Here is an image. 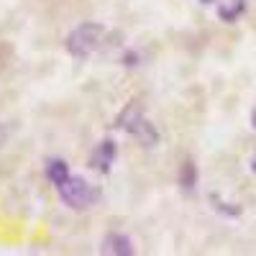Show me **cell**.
<instances>
[{"mask_svg":"<svg viewBox=\"0 0 256 256\" xmlns=\"http://www.w3.org/2000/svg\"><path fill=\"white\" fill-rule=\"evenodd\" d=\"M46 177H49V182H52L54 187H59L64 180L70 177V166L64 164L62 159H49V164H46Z\"/></svg>","mask_w":256,"mask_h":256,"instance_id":"cell-6","label":"cell"},{"mask_svg":"<svg viewBox=\"0 0 256 256\" xmlns=\"http://www.w3.org/2000/svg\"><path fill=\"white\" fill-rule=\"evenodd\" d=\"M113 159H116V144H113V141H102V144L98 146L95 156H92V164L100 169V172H108L110 164H113Z\"/></svg>","mask_w":256,"mask_h":256,"instance_id":"cell-5","label":"cell"},{"mask_svg":"<svg viewBox=\"0 0 256 256\" xmlns=\"http://www.w3.org/2000/svg\"><path fill=\"white\" fill-rule=\"evenodd\" d=\"M118 126L123 128V131L134 134L144 146H154V144L159 141V134H156L154 123H148V120L141 116V108H138V105H128L126 113L118 118Z\"/></svg>","mask_w":256,"mask_h":256,"instance_id":"cell-2","label":"cell"},{"mask_svg":"<svg viewBox=\"0 0 256 256\" xmlns=\"http://www.w3.org/2000/svg\"><path fill=\"white\" fill-rule=\"evenodd\" d=\"M202 3H212V0H202Z\"/></svg>","mask_w":256,"mask_h":256,"instance_id":"cell-11","label":"cell"},{"mask_svg":"<svg viewBox=\"0 0 256 256\" xmlns=\"http://www.w3.org/2000/svg\"><path fill=\"white\" fill-rule=\"evenodd\" d=\"M244 10H246V0H233L230 6H218V13H220V18L226 20V24H233Z\"/></svg>","mask_w":256,"mask_h":256,"instance_id":"cell-8","label":"cell"},{"mask_svg":"<svg viewBox=\"0 0 256 256\" xmlns=\"http://www.w3.org/2000/svg\"><path fill=\"white\" fill-rule=\"evenodd\" d=\"M251 169H254V172H256V156H254V162H251Z\"/></svg>","mask_w":256,"mask_h":256,"instance_id":"cell-10","label":"cell"},{"mask_svg":"<svg viewBox=\"0 0 256 256\" xmlns=\"http://www.w3.org/2000/svg\"><path fill=\"white\" fill-rule=\"evenodd\" d=\"M102 254L128 256V254H134V244H131V238H126L123 233H108L102 241Z\"/></svg>","mask_w":256,"mask_h":256,"instance_id":"cell-4","label":"cell"},{"mask_svg":"<svg viewBox=\"0 0 256 256\" xmlns=\"http://www.w3.org/2000/svg\"><path fill=\"white\" fill-rule=\"evenodd\" d=\"M100 38H102V26H100V24H82V26H77V28L70 34L67 49H70V54H74L77 59H88V56L98 49Z\"/></svg>","mask_w":256,"mask_h":256,"instance_id":"cell-3","label":"cell"},{"mask_svg":"<svg viewBox=\"0 0 256 256\" xmlns=\"http://www.w3.org/2000/svg\"><path fill=\"white\" fill-rule=\"evenodd\" d=\"M180 184H182L184 192H192V190H195V184H198V166L192 164V162H184L182 172H180Z\"/></svg>","mask_w":256,"mask_h":256,"instance_id":"cell-7","label":"cell"},{"mask_svg":"<svg viewBox=\"0 0 256 256\" xmlns=\"http://www.w3.org/2000/svg\"><path fill=\"white\" fill-rule=\"evenodd\" d=\"M251 123H254V128H256V110L251 113Z\"/></svg>","mask_w":256,"mask_h":256,"instance_id":"cell-9","label":"cell"},{"mask_svg":"<svg viewBox=\"0 0 256 256\" xmlns=\"http://www.w3.org/2000/svg\"><path fill=\"white\" fill-rule=\"evenodd\" d=\"M56 192H59L62 202H64V205H70V208H74V210L92 208V205H98L100 198H102V192H100L95 184L84 182L82 177H72V174L56 187Z\"/></svg>","mask_w":256,"mask_h":256,"instance_id":"cell-1","label":"cell"}]
</instances>
